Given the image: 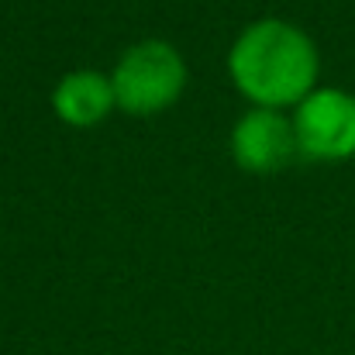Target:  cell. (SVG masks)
<instances>
[{"mask_svg": "<svg viewBox=\"0 0 355 355\" xmlns=\"http://www.w3.org/2000/svg\"><path fill=\"white\" fill-rule=\"evenodd\" d=\"M228 73L241 97L255 107H297L318 90V45L290 21L262 17L248 24L228 52Z\"/></svg>", "mask_w": 355, "mask_h": 355, "instance_id": "cell-1", "label": "cell"}, {"mask_svg": "<svg viewBox=\"0 0 355 355\" xmlns=\"http://www.w3.org/2000/svg\"><path fill=\"white\" fill-rule=\"evenodd\" d=\"M111 87L121 111L135 118H148L180 101L187 87V62L169 42L145 38L135 42L118 59L111 73Z\"/></svg>", "mask_w": 355, "mask_h": 355, "instance_id": "cell-2", "label": "cell"}, {"mask_svg": "<svg viewBox=\"0 0 355 355\" xmlns=\"http://www.w3.org/2000/svg\"><path fill=\"white\" fill-rule=\"evenodd\" d=\"M297 148L307 159L338 162L355 155V94L342 87H318L293 111Z\"/></svg>", "mask_w": 355, "mask_h": 355, "instance_id": "cell-3", "label": "cell"}, {"mask_svg": "<svg viewBox=\"0 0 355 355\" xmlns=\"http://www.w3.org/2000/svg\"><path fill=\"white\" fill-rule=\"evenodd\" d=\"M232 155L245 173H255V176L290 166L293 155H300L293 118H286L283 111L252 107L248 114L238 118L232 131Z\"/></svg>", "mask_w": 355, "mask_h": 355, "instance_id": "cell-4", "label": "cell"}, {"mask_svg": "<svg viewBox=\"0 0 355 355\" xmlns=\"http://www.w3.org/2000/svg\"><path fill=\"white\" fill-rule=\"evenodd\" d=\"M52 107L55 114L73 124V128H94L111 114L114 104V87L111 76L97 73V69H76L66 73L55 90H52Z\"/></svg>", "mask_w": 355, "mask_h": 355, "instance_id": "cell-5", "label": "cell"}]
</instances>
